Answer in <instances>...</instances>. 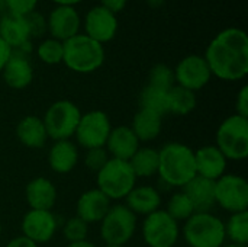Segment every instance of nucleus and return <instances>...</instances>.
Returning a JSON list of instances; mask_svg holds the SVG:
<instances>
[{
    "mask_svg": "<svg viewBox=\"0 0 248 247\" xmlns=\"http://www.w3.org/2000/svg\"><path fill=\"white\" fill-rule=\"evenodd\" d=\"M112 207V201L97 188L83 192L77 201V217L87 224L100 223Z\"/></svg>",
    "mask_w": 248,
    "mask_h": 247,
    "instance_id": "17",
    "label": "nucleus"
},
{
    "mask_svg": "<svg viewBox=\"0 0 248 247\" xmlns=\"http://www.w3.org/2000/svg\"><path fill=\"white\" fill-rule=\"evenodd\" d=\"M109 154L105 147H97V148H90L86 151L84 156V165L89 170L97 173L109 160Z\"/></svg>",
    "mask_w": 248,
    "mask_h": 247,
    "instance_id": "35",
    "label": "nucleus"
},
{
    "mask_svg": "<svg viewBox=\"0 0 248 247\" xmlns=\"http://www.w3.org/2000/svg\"><path fill=\"white\" fill-rule=\"evenodd\" d=\"M183 239L190 247H224L225 224L212 213H195L185 221Z\"/></svg>",
    "mask_w": 248,
    "mask_h": 247,
    "instance_id": "4",
    "label": "nucleus"
},
{
    "mask_svg": "<svg viewBox=\"0 0 248 247\" xmlns=\"http://www.w3.org/2000/svg\"><path fill=\"white\" fill-rule=\"evenodd\" d=\"M148 84L153 86V87H157V89L169 92L176 84L174 70L171 67H169L167 64H155L150 70Z\"/></svg>",
    "mask_w": 248,
    "mask_h": 247,
    "instance_id": "33",
    "label": "nucleus"
},
{
    "mask_svg": "<svg viewBox=\"0 0 248 247\" xmlns=\"http://www.w3.org/2000/svg\"><path fill=\"white\" fill-rule=\"evenodd\" d=\"M25 198L31 210L51 211L57 202V188L46 178H35L26 185Z\"/></svg>",
    "mask_w": 248,
    "mask_h": 247,
    "instance_id": "21",
    "label": "nucleus"
},
{
    "mask_svg": "<svg viewBox=\"0 0 248 247\" xmlns=\"http://www.w3.org/2000/svg\"><path fill=\"white\" fill-rule=\"evenodd\" d=\"M163 116L157 112L141 109L135 114L132 119L131 130L140 140V143H150L161 134Z\"/></svg>",
    "mask_w": 248,
    "mask_h": 247,
    "instance_id": "26",
    "label": "nucleus"
},
{
    "mask_svg": "<svg viewBox=\"0 0 248 247\" xmlns=\"http://www.w3.org/2000/svg\"><path fill=\"white\" fill-rule=\"evenodd\" d=\"M198 105L196 93L185 89L182 86L174 84L169 92H167V108L169 114L174 115H187L195 111Z\"/></svg>",
    "mask_w": 248,
    "mask_h": 247,
    "instance_id": "28",
    "label": "nucleus"
},
{
    "mask_svg": "<svg viewBox=\"0 0 248 247\" xmlns=\"http://www.w3.org/2000/svg\"><path fill=\"white\" fill-rule=\"evenodd\" d=\"M140 106L141 109H148L164 116L166 114H169L167 92L147 84L140 93Z\"/></svg>",
    "mask_w": 248,
    "mask_h": 247,
    "instance_id": "29",
    "label": "nucleus"
},
{
    "mask_svg": "<svg viewBox=\"0 0 248 247\" xmlns=\"http://www.w3.org/2000/svg\"><path fill=\"white\" fill-rule=\"evenodd\" d=\"M235 114L248 119V86H243L235 99Z\"/></svg>",
    "mask_w": 248,
    "mask_h": 247,
    "instance_id": "38",
    "label": "nucleus"
},
{
    "mask_svg": "<svg viewBox=\"0 0 248 247\" xmlns=\"http://www.w3.org/2000/svg\"><path fill=\"white\" fill-rule=\"evenodd\" d=\"M137 215L125 205H112L100 221V237L108 246H125L135 234Z\"/></svg>",
    "mask_w": 248,
    "mask_h": 247,
    "instance_id": "7",
    "label": "nucleus"
},
{
    "mask_svg": "<svg viewBox=\"0 0 248 247\" xmlns=\"http://www.w3.org/2000/svg\"><path fill=\"white\" fill-rule=\"evenodd\" d=\"M215 204L230 214L248 210L247 181L234 173H225L215 181Z\"/></svg>",
    "mask_w": 248,
    "mask_h": 247,
    "instance_id": "10",
    "label": "nucleus"
},
{
    "mask_svg": "<svg viewBox=\"0 0 248 247\" xmlns=\"http://www.w3.org/2000/svg\"><path fill=\"white\" fill-rule=\"evenodd\" d=\"M16 137L28 148H42L48 140L42 118L35 115L23 116L16 125Z\"/></svg>",
    "mask_w": 248,
    "mask_h": 247,
    "instance_id": "25",
    "label": "nucleus"
},
{
    "mask_svg": "<svg viewBox=\"0 0 248 247\" xmlns=\"http://www.w3.org/2000/svg\"><path fill=\"white\" fill-rule=\"evenodd\" d=\"M105 148L110 159L129 162L140 148V140L128 125H119L110 130Z\"/></svg>",
    "mask_w": 248,
    "mask_h": 247,
    "instance_id": "18",
    "label": "nucleus"
},
{
    "mask_svg": "<svg viewBox=\"0 0 248 247\" xmlns=\"http://www.w3.org/2000/svg\"><path fill=\"white\" fill-rule=\"evenodd\" d=\"M12 48L0 38V73H1V70L4 68V66H6V63L9 61V58H10V55H12Z\"/></svg>",
    "mask_w": 248,
    "mask_h": 247,
    "instance_id": "40",
    "label": "nucleus"
},
{
    "mask_svg": "<svg viewBox=\"0 0 248 247\" xmlns=\"http://www.w3.org/2000/svg\"><path fill=\"white\" fill-rule=\"evenodd\" d=\"M51 1H54L57 6H76V4H78V3H81L83 0H51Z\"/></svg>",
    "mask_w": 248,
    "mask_h": 247,
    "instance_id": "42",
    "label": "nucleus"
},
{
    "mask_svg": "<svg viewBox=\"0 0 248 247\" xmlns=\"http://www.w3.org/2000/svg\"><path fill=\"white\" fill-rule=\"evenodd\" d=\"M225 224V237L230 243L248 245V211L231 214Z\"/></svg>",
    "mask_w": 248,
    "mask_h": 247,
    "instance_id": "30",
    "label": "nucleus"
},
{
    "mask_svg": "<svg viewBox=\"0 0 248 247\" xmlns=\"http://www.w3.org/2000/svg\"><path fill=\"white\" fill-rule=\"evenodd\" d=\"M205 60L212 76L238 82L248 74V36L241 28H225L208 45Z\"/></svg>",
    "mask_w": 248,
    "mask_h": 247,
    "instance_id": "1",
    "label": "nucleus"
},
{
    "mask_svg": "<svg viewBox=\"0 0 248 247\" xmlns=\"http://www.w3.org/2000/svg\"><path fill=\"white\" fill-rule=\"evenodd\" d=\"M118 19L116 15L105 9L103 6L92 7L84 17V35L94 39L99 44H106L112 41L118 32Z\"/></svg>",
    "mask_w": 248,
    "mask_h": 247,
    "instance_id": "14",
    "label": "nucleus"
},
{
    "mask_svg": "<svg viewBox=\"0 0 248 247\" xmlns=\"http://www.w3.org/2000/svg\"><path fill=\"white\" fill-rule=\"evenodd\" d=\"M78 162V148L71 140L54 141L48 153V165L58 175L70 173Z\"/></svg>",
    "mask_w": 248,
    "mask_h": 247,
    "instance_id": "23",
    "label": "nucleus"
},
{
    "mask_svg": "<svg viewBox=\"0 0 248 247\" xmlns=\"http://www.w3.org/2000/svg\"><path fill=\"white\" fill-rule=\"evenodd\" d=\"M96 175L97 189L110 201L125 199L137 183V176L129 162L119 159H109Z\"/></svg>",
    "mask_w": 248,
    "mask_h": 247,
    "instance_id": "5",
    "label": "nucleus"
},
{
    "mask_svg": "<svg viewBox=\"0 0 248 247\" xmlns=\"http://www.w3.org/2000/svg\"><path fill=\"white\" fill-rule=\"evenodd\" d=\"M128 0H100V6H103L105 9H108L112 13H119L125 9Z\"/></svg>",
    "mask_w": 248,
    "mask_h": 247,
    "instance_id": "39",
    "label": "nucleus"
},
{
    "mask_svg": "<svg viewBox=\"0 0 248 247\" xmlns=\"http://www.w3.org/2000/svg\"><path fill=\"white\" fill-rule=\"evenodd\" d=\"M0 38L12 48L17 49L31 41V29L26 16L7 13L0 19Z\"/></svg>",
    "mask_w": 248,
    "mask_h": 247,
    "instance_id": "24",
    "label": "nucleus"
},
{
    "mask_svg": "<svg viewBox=\"0 0 248 247\" xmlns=\"http://www.w3.org/2000/svg\"><path fill=\"white\" fill-rule=\"evenodd\" d=\"M81 112L71 100H57L46 111L42 118L48 138L54 141L70 140L74 137Z\"/></svg>",
    "mask_w": 248,
    "mask_h": 247,
    "instance_id": "8",
    "label": "nucleus"
},
{
    "mask_svg": "<svg viewBox=\"0 0 248 247\" xmlns=\"http://www.w3.org/2000/svg\"><path fill=\"white\" fill-rule=\"evenodd\" d=\"M180 237L179 223L164 210L147 215L142 223V239L148 247H174Z\"/></svg>",
    "mask_w": 248,
    "mask_h": 247,
    "instance_id": "9",
    "label": "nucleus"
},
{
    "mask_svg": "<svg viewBox=\"0 0 248 247\" xmlns=\"http://www.w3.org/2000/svg\"><path fill=\"white\" fill-rule=\"evenodd\" d=\"M161 181L173 188H183L196 176L195 151L179 141L167 143L158 150V173Z\"/></svg>",
    "mask_w": 248,
    "mask_h": 247,
    "instance_id": "2",
    "label": "nucleus"
},
{
    "mask_svg": "<svg viewBox=\"0 0 248 247\" xmlns=\"http://www.w3.org/2000/svg\"><path fill=\"white\" fill-rule=\"evenodd\" d=\"M105 247H125V246H108V245H106Z\"/></svg>",
    "mask_w": 248,
    "mask_h": 247,
    "instance_id": "46",
    "label": "nucleus"
},
{
    "mask_svg": "<svg viewBox=\"0 0 248 247\" xmlns=\"http://www.w3.org/2000/svg\"><path fill=\"white\" fill-rule=\"evenodd\" d=\"M164 1H166V0H147V3L150 4V7H153V9L161 7V6L164 4Z\"/></svg>",
    "mask_w": 248,
    "mask_h": 247,
    "instance_id": "44",
    "label": "nucleus"
},
{
    "mask_svg": "<svg viewBox=\"0 0 248 247\" xmlns=\"http://www.w3.org/2000/svg\"><path fill=\"white\" fill-rule=\"evenodd\" d=\"M217 147L227 160H244L248 156L247 118L237 114L225 118L217 131Z\"/></svg>",
    "mask_w": 248,
    "mask_h": 247,
    "instance_id": "6",
    "label": "nucleus"
},
{
    "mask_svg": "<svg viewBox=\"0 0 248 247\" xmlns=\"http://www.w3.org/2000/svg\"><path fill=\"white\" fill-rule=\"evenodd\" d=\"M36 55L42 63H45L48 66L60 64V63H62V55H64L62 42L57 41L54 38L44 39L36 48Z\"/></svg>",
    "mask_w": 248,
    "mask_h": 247,
    "instance_id": "32",
    "label": "nucleus"
},
{
    "mask_svg": "<svg viewBox=\"0 0 248 247\" xmlns=\"http://www.w3.org/2000/svg\"><path fill=\"white\" fill-rule=\"evenodd\" d=\"M224 247H248V245H235V243H230V245H227V246Z\"/></svg>",
    "mask_w": 248,
    "mask_h": 247,
    "instance_id": "45",
    "label": "nucleus"
},
{
    "mask_svg": "<svg viewBox=\"0 0 248 247\" xmlns=\"http://www.w3.org/2000/svg\"><path fill=\"white\" fill-rule=\"evenodd\" d=\"M1 230H3V229H1V223H0V236H1Z\"/></svg>",
    "mask_w": 248,
    "mask_h": 247,
    "instance_id": "47",
    "label": "nucleus"
},
{
    "mask_svg": "<svg viewBox=\"0 0 248 247\" xmlns=\"http://www.w3.org/2000/svg\"><path fill=\"white\" fill-rule=\"evenodd\" d=\"M62 234L68 243H77V242H84L87 240L89 234V224L84 223L81 218L71 217L64 223L62 227Z\"/></svg>",
    "mask_w": 248,
    "mask_h": 247,
    "instance_id": "34",
    "label": "nucleus"
},
{
    "mask_svg": "<svg viewBox=\"0 0 248 247\" xmlns=\"http://www.w3.org/2000/svg\"><path fill=\"white\" fill-rule=\"evenodd\" d=\"M22 236L32 240L38 246L49 242L58 229V221L51 211L29 210L22 218Z\"/></svg>",
    "mask_w": 248,
    "mask_h": 247,
    "instance_id": "13",
    "label": "nucleus"
},
{
    "mask_svg": "<svg viewBox=\"0 0 248 247\" xmlns=\"http://www.w3.org/2000/svg\"><path fill=\"white\" fill-rule=\"evenodd\" d=\"M65 247H96L92 242L84 240V242H77V243H68Z\"/></svg>",
    "mask_w": 248,
    "mask_h": 247,
    "instance_id": "43",
    "label": "nucleus"
},
{
    "mask_svg": "<svg viewBox=\"0 0 248 247\" xmlns=\"http://www.w3.org/2000/svg\"><path fill=\"white\" fill-rule=\"evenodd\" d=\"M125 205L138 217H147L153 214L154 211L160 210L161 205V195L160 192L150 186V185H141L135 186L125 198Z\"/></svg>",
    "mask_w": 248,
    "mask_h": 247,
    "instance_id": "22",
    "label": "nucleus"
},
{
    "mask_svg": "<svg viewBox=\"0 0 248 247\" xmlns=\"http://www.w3.org/2000/svg\"><path fill=\"white\" fill-rule=\"evenodd\" d=\"M195 165L196 176L215 182L227 173L228 160L217 146H203L195 151Z\"/></svg>",
    "mask_w": 248,
    "mask_h": 247,
    "instance_id": "16",
    "label": "nucleus"
},
{
    "mask_svg": "<svg viewBox=\"0 0 248 247\" xmlns=\"http://www.w3.org/2000/svg\"><path fill=\"white\" fill-rule=\"evenodd\" d=\"M129 165L138 178H151L158 173V150L153 147H140L131 157Z\"/></svg>",
    "mask_w": 248,
    "mask_h": 247,
    "instance_id": "27",
    "label": "nucleus"
},
{
    "mask_svg": "<svg viewBox=\"0 0 248 247\" xmlns=\"http://www.w3.org/2000/svg\"><path fill=\"white\" fill-rule=\"evenodd\" d=\"M164 211L177 223L186 221L187 218H190L195 214V208L183 191L176 192L170 197V199L167 202V208Z\"/></svg>",
    "mask_w": 248,
    "mask_h": 247,
    "instance_id": "31",
    "label": "nucleus"
},
{
    "mask_svg": "<svg viewBox=\"0 0 248 247\" xmlns=\"http://www.w3.org/2000/svg\"><path fill=\"white\" fill-rule=\"evenodd\" d=\"M7 12L16 16H28L35 12L38 0H4Z\"/></svg>",
    "mask_w": 248,
    "mask_h": 247,
    "instance_id": "36",
    "label": "nucleus"
},
{
    "mask_svg": "<svg viewBox=\"0 0 248 247\" xmlns=\"http://www.w3.org/2000/svg\"><path fill=\"white\" fill-rule=\"evenodd\" d=\"M62 63L71 71L81 74L93 73L100 68L105 61L103 45L84 33H77L76 36L67 39L62 42Z\"/></svg>",
    "mask_w": 248,
    "mask_h": 247,
    "instance_id": "3",
    "label": "nucleus"
},
{
    "mask_svg": "<svg viewBox=\"0 0 248 247\" xmlns=\"http://www.w3.org/2000/svg\"><path fill=\"white\" fill-rule=\"evenodd\" d=\"M182 191L190 199L195 213H211L215 204V182L195 176L189 183H186Z\"/></svg>",
    "mask_w": 248,
    "mask_h": 247,
    "instance_id": "20",
    "label": "nucleus"
},
{
    "mask_svg": "<svg viewBox=\"0 0 248 247\" xmlns=\"http://www.w3.org/2000/svg\"><path fill=\"white\" fill-rule=\"evenodd\" d=\"M173 70L176 84L195 93L203 89L212 79V73L205 57L198 54H190L185 57Z\"/></svg>",
    "mask_w": 248,
    "mask_h": 247,
    "instance_id": "12",
    "label": "nucleus"
},
{
    "mask_svg": "<svg viewBox=\"0 0 248 247\" xmlns=\"http://www.w3.org/2000/svg\"><path fill=\"white\" fill-rule=\"evenodd\" d=\"M6 247H39L36 243H33L32 240L26 239L25 236H17L15 239H12Z\"/></svg>",
    "mask_w": 248,
    "mask_h": 247,
    "instance_id": "41",
    "label": "nucleus"
},
{
    "mask_svg": "<svg viewBox=\"0 0 248 247\" xmlns=\"http://www.w3.org/2000/svg\"><path fill=\"white\" fill-rule=\"evenodd\" d=\"M1 73L4 83L16 90L28 87L33 80V68L28 55L17 51H12V55Z\"/></svg>",
    "mask_w": 248,
    "mask_h": 247,
    "instance_id": "19",
    "label": "nucleus"
},
{
    "mask_svg": "<svg viewBox=\"0 0 248 247\" xmlns=\"http://www.w3.org/2000/svg\"><path fill=\"white\" fill-rule=\"evenodd\" d=\"M80 26L81 17L73 6H55L46 17V31L61 42L80 33Z\"/></svg>",
    "mask_w": 248,
    "mask_h": 247,
    "instance_id": "15",
    "label": "nucleus"
},
{
    "mask_svg": "<svg viewBox=\"0 0 248 247\" xmlns=\"http://www.w3.org/2000/svg\"><path fill=\"white\" fill-rule=\"evenodd\" d=\"M112 128L108 114L103 111H90L81 114L74 137L86 150L105 147Z\"/></svg>",
    "mask_w": 248,
    "mask_h": 247,
    "instance_id": "11",
    "label": "nucleus"
},
{
    "mask_svg": "<svg viewBox=\"0 0 248 247\" xmlns=\"http://www.w3.org/2000/svg\"><path fill=\"white\" fill-rule=\"evenodd\" d=\"M26 19H28V23H29L31 36H39L46 31V19L42 15H39L36 12H32L31 15L26 16Z\"/></svg>",
    "mask_w": 248,
    "mask_h": 247,
    "instance_id": "37",
    "label": "nucleus"
}]
</instances>
